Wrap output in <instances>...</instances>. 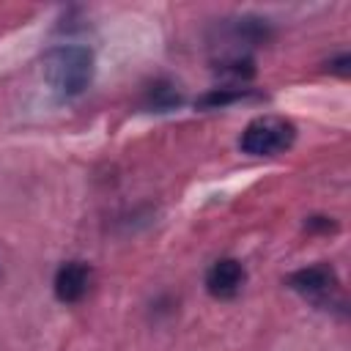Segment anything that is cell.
Returning a JSON list of instances; mask_svg holds the SVG:
<instances>
[{
	"label": "cell",
	"instance_id": "5b68a950",
	"mask_svg": "<svg viewBox=\"0 0 351 351\" xmlns=\"http://www.w3.org/2000/svg\"><path fill=\"white\" fill-rule=\"evenodd\" d=\"M90 266L85 261H66L58 271H55V280H52V288H55V296L66 304H74L80 302L88 291H90Z\"/></svg>",
	"mask_w": 351,
	"mask_h": 351
},
{
	"label": "cell",
	"instance_id": "9c48e42d",
	"mask_svg": "<svg viewBox=\"0 0 351 351\" xmlns=\"http://www.w3.org/2000/svg\"><path fill=\"white\" fill-rule=\"evenodd\" d=\"M217 71H222L225 77H233V80H250L255 74V60L247 55H233V58L222 60L217 66Z\"/></svg>",
	"mask_w": 351,
	"mask_h": 351
},
{
	"label": "cell",
	"instance_id": "ba28073f",
	"mask_svg": "<svg viewBox=\"0 0 351 351\" xmlns=\"http://www.w3.org/2000/svg\"><path fill=\"white\" fill-rule=\"evenodd\" d=\"M250 96H255L250 88H211L208 93H203L197 101H195V107H200V110H222V107H228V104H233V101H241V99H250Z\"/></svg>",
	"mask_w": 351,
	"mask_h": 351
},
{
	"label": "cell",
	"instance_id": "7a4b0ae2",
	"mask_svg": "<svg viewBox=\"0 0 351 351\" xmlns=\"http://www.w3.org/2000/svg\"><path fill=\"white\" fill-rule=\"evenodd\" d=\"M293 140H296V126L288 118L261 115L244 126L239 137V148L241 154H250V156H277L288 151Z\"/></svg>",
	"mask_w": 351,
	"mask_h": 351
},
{
	"label": "cell",
	"instance_id": "277c9868",
	"mask_svg": "<svg viewBox=\"0 0 351 351\" xmlns=\"http://www.w3.org/2000/svg\"><path fill=\"white\" fill-rule=\"evenodd\" d=\"M247 282V271L236 258H219L206 271V291L214 299H233Z\"/></svg>",
	"mask_w": 351,
	"mask_h": 351
},
{
	"label": "cell",
	"instance_id": "6da1fadb",
	"mask_svg": "<svg viewBox=\"0 0 351 351\" xmlns=\"http://www.w3.org/2000/svg\"><path fill=\"white\" fill-rule=\"evenodd\" d=\"M44 77L58 99H77L93 80V52L82 44H60L44 55Z\"/></svg>",
	"mask_w": 351,
	"mask_h": 351
},
{
	"label": "cell",
	"instance_id": "8992f818",
	"mask_svg": "<svg viewBox=\"0 0 351 351\" xmlns=\"http://www.w3.org/2000/svg\"><path fill=\"white\" fill-rule=\"evenodd\" d=\"M181 104V90L170 80H156L145 88V107L156 112H170Z\"/></svg>",
	"mask_w": 351,
	"mask_h": 351
},
{
	"label": "cell",
	"instance_id": "30bf717a",
	"mask_svg": "<svg viewBox=\"0 0 351 351\" xmlns=\"http://www.w3.org/2000/svg\"><path fill=\"white\" fill-rule=\"evenodd\" d=\"M326 69H329L332 74H340V77H346V74L351 71V58H348L346 52H340L337 58H332V60L326 63Z\"/></svg>",
	"mask_w": 351,
	"mask_h": 351
},
{
	"label": "cell",
	"instance_id": "52a82bcc",
	"mask_svg": "<svg viewBox=\"0 0 351 351\" xmlns=\"http://www.w3.org/2000/svg\"><path fill=\"white\" fill-rule=\"evenodd\" d=\"M233 36L244 44H266L271 38V27L263 16L255 14H244L239 19H233Z\"/></svg>",
	"mask_w": 351,
	"mask_h": 351
},
{
	"label": "cell",
	"instance_id": "8fae6325",
	"mask_svg": "<svg viewBox=\"0 0 351 351\" xmlns=\"http://www.w3.org/2000/svg\"><path fill=\"white\" fill-rule=\"evenodd\" d=\"M307 228L310 230H335V222H332V217H310Z\"/></svg>",
	"mask_w": 351,
	"mask_h": 351
},
{
	"label": "cell",
	"instance_id": "3957f363",
	"mask_svg": "<svg viewBox=\"0 0 351 351\" xmlns=\"http://www.w3.org/2000/svg\"><path fill=\"white\" fill-rule=\"evenodd\" d=\"M285 285L293 288L296 293L318 302V304H326L329 296L337 291L340 280H337V271L329 263H313V266H304V269L291 271L285 277Z\"/></svg>",
	"mask_w": 351,
	"mask_h": 351
}]
</instances>
